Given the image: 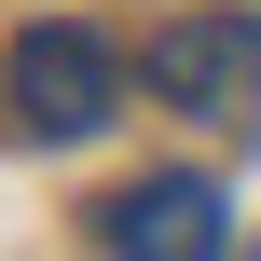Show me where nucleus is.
Masks as SVG:
<instances>
[{
	"label": "nucleus",
	"mask_w": 261,
	"mask_h": 261,
	"mask_svg": "<svg viewBox=\"0 0 261 261\" xmlns=\"http://www.w3.org/2000/svg\"><path fill=\"white\" fill-rule=\"evenodd\" d=\"M151 96L193 124H261V14H165L151 28Z\"/></svg>",
	"instance_id": "2"
},
{
	"label": "nucleus",
	"mask_w": 261,
	"mask_h": 261,
	"mask_svg": "<svg viewBox=\"0 0 261 261\" xmlns=\"http://www.w3.org/2000/svg\"><path fill=\"white\" fill-rule=\"evenodd\" d=\"M96 248L110 261H220L234 248V206H220V179H124L110 206H96Z\"/></svg>",
	"instance_id": "3"
},
{
	"label": "nucleus",
	"mask_w": 261,
	"mask_h": 261,
	"mask_svg": "<svg viewBox=\"0 0 261 261\" xmlns=\"http://www.w3.org/2000/svg\"><path fill=\"white\" fill-rule=\"evenodd\" d=\"M0 83H14V124H28V138H96V124L124 110V55H110L96 28H69V14H41V28L0 55Z\"/></svg>",
	"instance_id": "1"
}]
</instances>
